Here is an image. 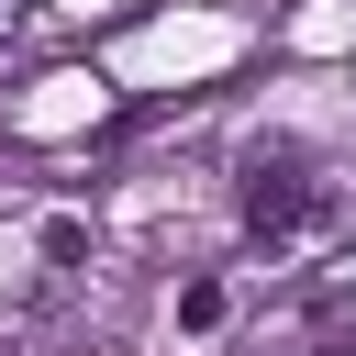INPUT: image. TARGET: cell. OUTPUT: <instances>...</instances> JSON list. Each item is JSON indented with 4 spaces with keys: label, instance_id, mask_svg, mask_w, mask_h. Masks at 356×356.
<instances>
[{
    "label": "cell",
    "instance_id": "2",
    "mask_svg": "<svg viewBox=\"0 0 356 356\" xmlns=\"http://www.w3.org/2000/svg\"><path fill=\"white\" fill-rule=\"evenodd\" d=\"M178 323H189V334H211V323H222V289H211V278H189V289H178Z\"/></svg>",
    "mask_w": 356,
    "mask_h": 356
},
{
    "label": "cell",
    "instance_id": "1",
    "mask_svg": "<svg viewBox=\"0 0 356 356\" xmlns=\"http://www.w3.org/2000/svg\"><path fill=\"white\" fill-rule=\"evenodd\" d=\"M234 200H245V234H300V222H312V178H300L289 156H256Z\"/></svg>",
    "mask_w": 356,
    "mask_h": 356
}]
</instances>
